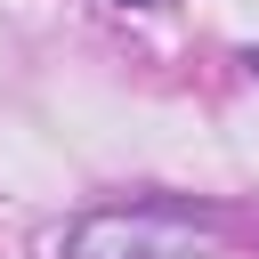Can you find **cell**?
Returning <instances> with one entry per match:
<instances>
[{
	"mask_svg": "<svg viewBox=\"0 0 259 259\" xmlns=\"http://www.w3.org/2000/svg\"><path fill=\"white\" fill-rule=\"evenodd\" d=\"M202 251V219L170 210V202H121V210H89L65 235V259H194Z\"/></svg>",
	"mask_w": 259,
	"mask_h": 259,
	"instance_id": "1",
	"label": "cell"
},
{
	"mask_svg": "<svg viewBox=\"0 0 259 259\" xmlns=\"http://www.w3.org/2000/svg\"><path fill=\"white\" fill-rule=\"evenodd\" d=\"M243 65H251V73H259V49H243Z\"/></svg>",
	"mask_w": 259,
	"mask_h": 259,
	"instance_id": "2",
	"label": "cell"
},
{
	"mask_svg": "<svg viewBox=\"0 0 259 259\" xmlns=\"http://www.w3.org/2000/svg\"><path fill=\"white\" fill-rule=\"evenodd\" d=\"M130 8H138V0H130Z\"/></svg>",
	"mask_w": 259,
	"mask_h": 259,
	"instance_id": "3",
	"label": "cell"
}]
</instances>
